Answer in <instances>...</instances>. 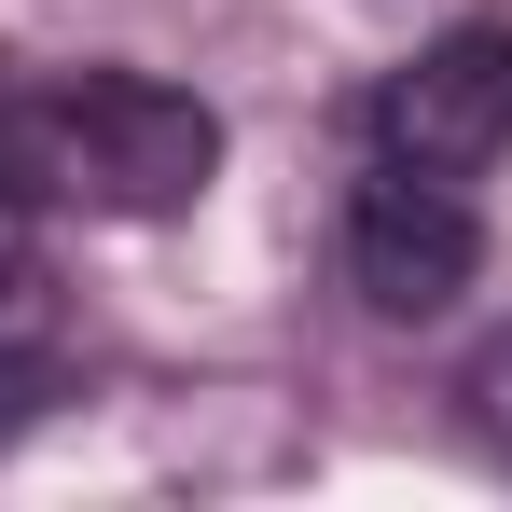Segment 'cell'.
I'll return each mask as SVG.
<instances>
[{
  "mask_svg": "<svg viewBox=\"0 0 512 512\" xmlns=\"http://www.w3.org/2000/svg\"><path fill=\"white\" fill-rule=\"evenodd\" d=\"M42 402H56V360H28V346H0V443H14L28 416H42Z\"/></svg>",
  "mask_w": 512,
  "mask_h": 512,
  "instance_id": "cell-6",
  "label": "cell"
},
{
  "mask_svg": "<svg viewBox=\"0 0 512 512\" xmlns=\"http://www.w3.org/2000/svg\"><path fill=\"white\" fill-rule=\"evenodd\" d=\"M28 305H42V194L0 167V333H14Z\"/></svg>",
  "mask_w": 512,
  "mask_h": 512,
  "instance_id": "cell-4",
  "label": "cell"
},
{
  "mask_svg": "<svg viewBox=\"0 0 512 512\" xmlns=\"http://www.w3.org/2000/svg\"><path fill=\"white\" fill-rule=\"evenodd\" d=\"M457 402H471V429H485V457L512 471V333L471 346V374H457Z\"/></svg>",
  "mask_w": 512,
  "mask_h": 512,
  "instance_id": "cell-5",
  "label": "cell"
},
{
  "mask_svg": "<svg viewBox=\"0 0 512 512\" xmlns=\"http://www.w3.org/2000/svg\"><path fill=\"white\" fill-rule=\"evenodd\" d=\"M471 277H485V222H471V194H457L443 167L374 153L360 194H346V291H360L374 319H443Z\"/></svg>",
  "mask_w": 512,
  "mask_h": 512,
  "instance_id": "cell-2",
  "label": "cell"
},
{
  "mask_svg": "<svg viewBox=\"0 0 512 512\" xmlns=\"http://www.w3.org/2000/svg\"><path fill=\"white\" fill-rule=\"evenodd\" d=\"M374 139L402 153V167H499L512 153V28H443V42H416V70H388V97H374Z\"/></svg>",
  "mask_w": 512,
  "mask_h": 512,
  "instance_id": "cell-3",
  "label": "cell"
},
{
  "mask_svg": "<svg viewBox=\"0 0 512 512\" xmlns=\"http://www.w3.org/2000/svg\"><path fill=\"white\" fill-rule=\"evenodd\" d=\"M0 167L42 208H97V222H180L222 180V111L153 70H56L0 111Z\"/></svg>",
  "mask_w": 512,
  "mask_h": 512,
  "instance_id": "cell-1",
  "label": "cell"
}]
</instances>
